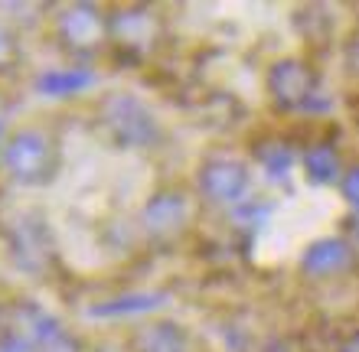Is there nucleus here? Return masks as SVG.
<instances>
[{
  "label": "nucleus",
  "instance_id": "1",
  "mask_svg": "<svg viewBox=\"0 0 359 352\" xmlns=\"http://www.w3.org/2000/svg\"><path fill=\"white\" fill-rule=\"evenodd\" d=\"M102 121L111 137L124 147H154L161 141V127L151 108L134 95H111L102 105Z\"/></svg>",
  "mask_w": 359,
  "mask_h": 352
},
{
  "label": "nucleus",
  "instance_id": "2",
  "mask_svg": "<svg viewBox=\"0 0 359 352\" xmlns=\"http://www.w3.org/2000/svg\"><path fill=\"white\" fill-rule=\"evenodd\" d=\"M4 167L17 183H46L56 170V147L46 134L20 131L4 147Z\"/></svg>",
  "mask_w": 359,
  "mask_h": 352
},
{
  "label": "nucleus",
  "instance_id": "3",
  "mask_svg": "<svg viewBox=\"0 0 359 352\" xmlns=\"http://www.w3.org/2000/svg\"><path fill=\"white\" fill-rule=\"evenodd\" d=\"M268 92H271L274 105L281 108H313V98L317 95V76H313V69L301 59H281V62H274L271 72H268Z\"/></svg>",
  "mask_w": 359,
  "mask_h": 352
},
{
  "label": "nucleus",
  "instance_id": "4",
  "mask_svg": "<svg viewBox=\"0 0 359 352\" xmlns=\"http://www.w3.org/2000/svg\"><path fill=\"white\" fill-rule=\"evenodd\" d=\"M248 167L236 157H209L203 167H199V190L206 192L212 202H238L248 192Z\"/></svg>",
  "mask_w": 359,
  "mask_h": 352
},
{
  "label": "nucleus",
  "instance_id": "5",
  "mask_svg": "<svg viewBox=\"0 0 359 352\" xmlns=\"http://www.w3.org/2000/svg\"><path fill=\"white\" fill-rule=\"evenodd\" d=\"M59 39L69 49H95L104 39V17L88 3H76L59 17Z\"/></svg>",
  "mask_w": 359,
  "mask_h": 352
},
{
  "label": "nucleus",
  "instance_id": "6",
  "mask_svg": "<svg viewBox=\"0 0 359 352\" xmlns=\"http://www.w3.org/2000/svg\"><path fill=\"white\" fill-rule=\"evenodd\" d=\"M187 219H189V202L177 190L157 192L144 206V225H147L151 235H173V232H180L187 225Z\"/></svg>",
  "mask_w": 359,
  "mask_h": 352
},
{
  "label": "nucleus",
  "instance_id": "7",
  "mask_svg": "<svg viewBox=\"0 0 359 352\" xmlns=\"http://www.w3.org/2000/svg\"><path fill=\"white\" fill-rule=\"evenodd\" d=\"M108 27H111V36L128 49H147L157 39V17L144 7L118 10Z\"/></svg>",
  "mask_w": 359,
  "mask_h": 352
},
{
  "label": "nucleus",
  "instance_id": "8",
  "mask_svg": "<svg viewBox=\"0 0 359 352\" xmlns=\"http://www.w3.org/2000/svg\"><path fill=\"white\" fill-rule=\"evenodd\" d=\"M353 261V248L343 238H317L307 251H304L301 267L313 277H327L337 274Z\"/></svg>",
  "mask_w": 359,
  "mask_h": 352
},
{
  "label": "nucleus",
  "instance_id": "9",
  "mask_svg": "<svg viewBox=\"0 0 359 352\" xmlns=\"http://www.w3.org/2000/svg\"><path fill=\"white\" fill-rule=\"evenodd\" d=\"M46 225L39 219H20L17 232H13V258L17 265H23L27 271L46 265L49 258V245H46Z\"/></svg>",
  "mask_w": 359,
  "mask_h": 352
},
{
  "label": "nucleus",
  "instance_id": "10",
  "mask_svg": "<svg viewBox=\"0 0 359 352\" xmlns=\"http://www.w3.org/2000/svg\"><path fill=\"white\" fill-rule=\"evenodd\" d=\"M134 352H187L189 339L177 323H151L134 333Z\"/></svg>",
  "mask_w": 359,
  "mask_h": 352
},
{
  "label": "nucleus",
  "instance_id": "11",
  "mask_svg": "<svg viewBox=\"0 0 359 352\" xmlns=\"http://www.w3.org/2000/svg\"><path fill=\"white\" fill-rule=\"evenodd\" d=\"M161 304H167V294H128L118 297V300H108V304H95L88 310L92 320H114V316H134V314H147V310H157Z\"/></svg>",
  "mask_w": 359,
  "mask_h": 352
},
{
  "label": "nucleus",
  "instance_id": "12",
  "mask_svg": "<svg viewBox=\"0 0 359 352\" xmlns=\"http://www.w3.org/2000/svg\"><path fill=\"white\" fill-rule=\"evenodd\" d=\"M304 170L313 183L320 186H330V183L340 180V153L333 143H313L304 153Z\"/></svg>",
  "mask_w": 359,
  "mask_h": 352
},
{
  "label": "nucleus",
  "instance_id": "13",
  "mask_svg": "<svg viewBox=\"0 0 359 352\" xmlns=\"http://www.w3.org/2000/svg\"><path fill=\"white\" fill-rule=\"evenodd\" d=\"M92 82H95L92 72H46L36 82V92H43L49 98H66L76 95V92H86Z\"/></svg>",
  "mask_w": 359,
  "mask_h": 352
},
{
  "label": "nucleus",
  "instance_id": "14",
  "mask_svg": "<svg viewBox=\"0 0 359 352\" xmlns=\"http://www.w3.org/2000/svg\"><path fill=\"white\" fill-rule=\"evenodd\" d=\"M33 352H79V343L72 339V333L62 330L56 316L43 314L36 330V339H33Z\"/></svg>",
  "mask_w": 359,
  "mask_h": 352
},
{
  "label": "nucleus",
  "instance_id": "15",
  "mask_svg": "<svg viewBox=\"0 0 359 352\" xmlns=\"http://www.w3.org/2000/svg\"><path fill=\"white\" fill-rule=\"evenodd\" d=\"M262 167H265V173H268V180H284L287 173H291V163H294V157H291V150L284 147V143H271V147H262Z\"/></svg>",
  "mask_w": 359,
  "mask_h": 352
},
{
  "label": "nucleus",
  "instance_id": "16",
  "mask_svg": "<svg viewBox=\"0 0 359 352\" xmlns=\"http://www.w3.org/2000/svg\"><path fill=\"white\" fill-rule=\"evenodd\" d=\"M340 190H343V199L359 212V163L356 167H350V170L340 176Z\"/></svg>",
  "mask_w": 359,
  "mask_h": 352
},
{
  "label": "nucleus",
  "instance_id": "17",
  "mask_svg": "<svg viewBox=\"0 0 359 352\" xmlns=\"http://www.w3.org/2000/svg\"><path fill=\"white\" fill-rule=\"evenodd\" d=\"M17 43H13V36H10L7 29L0 27V69H7V66H13L17 62Z\"/></svg>",
  "mask_w": 359,
  "mask_h": 352
},
{
  "label": "nucleus",
  "instance_id": "18",
  "mask_svg": "<svg viewBox=\"0 0 359 352\" xmlns=\"http://www.w3.org/2000/svg\"><path fill=\"white\" fill-rule=\"evenodd\" d=\"M340 352H359V330H356V333L350 336V339H343Z\"/></svg>",
  "mask_w": 359,
  "mask_h": 352
}]
</instances>
